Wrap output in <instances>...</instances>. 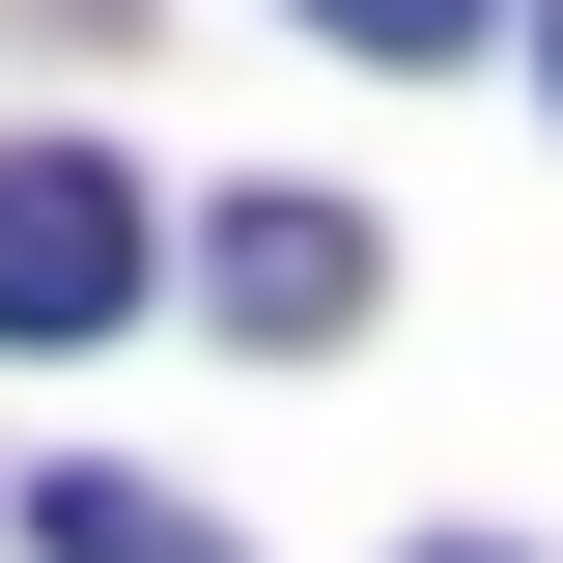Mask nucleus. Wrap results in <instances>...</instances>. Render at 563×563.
Wrapping results in <instances>:
<instances>
[{
    "label": "nucleus",
    "instance_id": "nucleus-1",
    "mask_svg": "<svg viewBox=\"0 0 563 563\" xmlns=\"http://www.w3.org/2000/svg\"><path fill=\"white\" fill-rule=\"evenodd\" d=\"M113 310H141L113 141H0V339H113Z\"/></svg>",
    "mask_w": 563,
    "mask_h": 563
},
{
    "label": "nucleus",
    "instance_id": "nucleus-2",
    "mask_svg": "<svg viewBox=\"0 0 563 563\" xmlns=\"http://www.w3.org/2000/svg\"><path fill=\"white\" fill-rule=\"evenodd\" d=\"M198 310H225V339H282V366H310V339L366 310V225H339V198H225V225H198Z\"/></svg>",
    "mask_w": 563,
    "mask_h": 563
},
{
    "label": "nucleus",
    "instance_id": "nucleus-3",
    "mask_svg": "<svg viewBox=\"0 0 563 563\" xmlns=\"http://www.w3.org/2000/svg\"><path fill=\"white\" fill-rule=\"evenodd\" d=\"M29 563H225V507H169V479H29Z\"/></svg>",
    "mask_w": 563,
    "mask_h": 563
},
{
    "label": "nucleus",
    "instance_id": "nucleus-4",
    "mask_svg": "<svg viewBox=\"0 0 563 563\" xmlns=\"http://www.w3.org/2000/svg\"><path fill=\"white\" fill-rule=\"evenodd\" d=\"M310 29H339V57H479L507 0H310Z\"/></svg>",
    "mask_w": 563,
    "mask_h": 563
},
{
    "label": "nucleus",
    "instance_id": "nucleus-5",
    "mask_svg": "<svg viewBox=\"0 0 563 563\" xmlns=\"http://www.w3.org/2000/svg\"><path fill=\"white\" fill-rule=\"evenodd\" d=\"M536 57H563V0H536Z\"/></svg>",
    "mask_w": 563,
    "mask_h": 563
},
{
    "label": "nucleus",
    "instance_id": "nucleus-6",
    "mask_svg": "<svg viewBox=\"0 0 563 563\" xmlns=\"http://www.w3.org/2000/svg\"><path fill=\"white\" fill-rule=\"evenodd\" d=\"M451 563H507V536H451Z\"/></svg>",
    "mask_w": 563,
    "mask_h": 563
}]
</instances>
